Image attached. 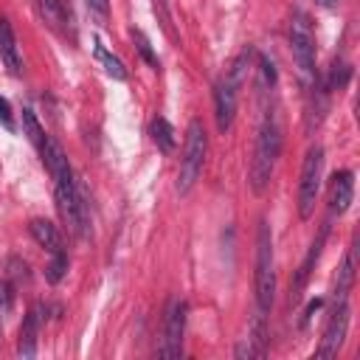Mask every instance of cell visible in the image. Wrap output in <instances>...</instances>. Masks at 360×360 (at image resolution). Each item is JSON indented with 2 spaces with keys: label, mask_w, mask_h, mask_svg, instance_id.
Wrapping results in <instances>:
<instances>
[{
  "label": "cell",
  "mask_w": 360,
  "mask_h": 360,
  "mask_svg": "<svg viewBox=\"0 0 360 360\" xmlns=\"http://www.w3.org/2000/svg\"><path fill=\"white\" fill-rule=\"evenodd\" d=\"M22 129H25V135H28V141L39 149L42 146V141H45V129L39 127V121H37V115H34V110H22Z\"/></svg>",
  "instance_id": "ffe728a7"
},
{
  "label": "cell",
  "mask_w": 360,
  "mask_h": 360,
  "mask_svg": "<svg viewBox=\"0 0 360 360\" xmlns=\"http://www.w3.org/2000/svg\"><path fill=\"white\" fill-rule=\"evenodd\" d=\"M152 141L158 143V149L160 152H172L174 149V143H177V138H174V127L166 121V118H155L152 121Z\"/></svg>",
  "instance_id": "e0dca14e"
},
{
  "label": "cell",
  "mask_w": 360,
  "mask_h": 360,
  "mask_svg": "<svg viewBox=\"0 0 360 360\" xmlns=\"http://www.w3.org/2000/svg\"><path fill=\"white\" fill-rule=\"evenodd\" d=\"M205 152H208V138H205L202 124L194 118V121H188V129H186V146H183L180 172H177V191L180 194H188L191 186L197 183V177L202 174Z\"/></svg>",
  "instance_id": "3957f363"
},
{
  "label": "cell",
  "mask_w": 360,
  "mask_h": 360,
  "mask_svg": "<svg viewBox=\"0 0 360 360\" xmlns=\"http://www.w3.org/2000/svg\"><path fill=\"white\" fill-rule=\"evenodd\" d=\"M278 152H281V129H278L276 118L267 115L264 124H262V129H259V135H256L250 174H248V183H250V191L253 194H264V188L270 186V177H273Z\"/></svg>",
  "instance_id": "6da1fadb"
},
{
  "label": "cell",
  "mask_w": 360,
  "mask_h": 360,
  "mask_svg": "<svg viewBox=\"0 0 360 360\" xmlns=\"http://www.w3.org/2000/svg\"><path fill=\"white\" fill-rule=\"evenodd\" d=\"M0 124L6 127V129H14V118H11V104L0 96Z\"/></svg>",
  "instance_id": "484cf974"
},
{
  "label": "cell",
  "mask_w": 360,
  "mask_h": 360,
  "mask_svg": "<svg viewBox=\"0 0 360 360\" xmlns=\"http://www.w3.org/2000/svg\"><path fill=\"white\" fill-rule=\"evenodd\" d=\"M236 93H239V87L231 84L225 76L214 87V110H217L214 115H217L219 132H228L231 124H233V115H236Z\"/></svg>",
  "instance_id": "30bf717a"
},
{
  "label": "cell",
  "mask_w": 360,
  "mask_h": 360,
  "mask_svg": "<svg viewBox=\"0 0 360 360\" xmlns=\"http://www.w3.org/2000/svg\"><path fill=\"white\" fill-rule=\"evenodd\" d=\"M53 259H51V264L45 267V278H48V284H59L62 278H65V273H68V256H65V250H59V253H51Z\"/></svg>",
  "instance_id": "44dd1931"
},
{
  "label": "cell",
  "mask_w": 360,
  "mask_h": 360,
  "mask_svg": "<svg viewBox=\"0 0 360 360\" xmlns=\"http://www.w3.org/2000/svg\"><path fill=\"white\" fill-rule=\"evenodd\" d=\"M321 307H323V298H315V301H309V304H307V312H304V318H301V326H307V323H309V318H312V315H315Z\"/></svg>",
  "instance_id": "83f0119b"
},
{
  "label": "cell",
  "mask_w": 360,
  "mask_h": 360,
  "mask_svg": "<svg viewBox=\"0 0 360 360\" xmlns=\"http://www.w3.org/2000/svg\"><path fill=\"white\" fill-rule=\"evenodd\" d=\"M354 200V174L352 172H335L332 174V183H329V208L332 214H346L349 205Z\"/></svg>",
  "instance_id": "8fae6325"
},
{
  "label": "cell",
  "mask_w": 360,
  "mask_h": 360,
  "mask_svg": "<svg viewBox=\"0 0 360 360\" xmlns=\"http://www.w3.org/2000/svg\"><path fill=\"white\" fill-rule=\"evenodd\" d=\"M8 276H14V278H28V264L20 262L17 256H11V259H8Z\"/></svg>",
  "instance_id": "d4e9b609"
},
{
  "label": "cell",
  "mask_w": 360,
  "mask_h": 360,
  "mask_svg": "<svg viewBox=\"0 0 360 360\" xmlns=\"http://www.w3.org/2000/svg\"><path fill=\"white\" fill-rule=\"evenodd\" d=\"M259 68H262V76L267 84H276V70H273V62L267 56H259Z\"/></svg>",
  "instance_id": "4316f807"
},
{
  "label": "cell",
  "mask_w": 360,
  "mask_h": 360,
  "mask_svg": "<svg viewBox=\"0 0 360 360\" xmlns=\"http://www.w3.org/2000/svg\"><path fill=\"white\" fill-rule=\"evenodd\" d=\"M56 205H59V214L62 219L68 222V228L76 233V236H87V202L82 200L76 183L70 186H56Z\"/></svg>",
  "instance_id": "8992f818"
},
{
  "label": "cell",
  "mask_w": 360,
  "mask_h": 360,
  "mask_svg": "<svg viewBox=\"0 0 360 360\" xmlns=\"http://www.w3.org/2000/svg\"><path fill=\"white\" fill-rule=\"evenodd\" d=\"M321 172H323V149L315 143L304 155L301 180H298V217L301 219H309L315 211V200L321 191Z\"/></svg>",
  "instance_id": "5b68a950"
},
{
  "label": "cell",
  "mask_w": 360,
  "mask_h": 360,
  "mask_svg": "<svg viewBox=\"0 0 360 360\" xmlns=\"http://www.w3.org/2000/svg\"><path fill=\"white\" fill-rule=\"evenodd\" d=\"M28 231H31L34 242H37L39 248H45L48 253H59V250H62V236H59V231H56V225H53V222H48V219H42V217H37V219H31Z\"/></svg>",
  "instance_id": "9a60e30c"
},
{
  "label": "cell",
  "mask_w": 360,
  "mask_h": 360,
  "mask_svg": "<svg viewBox=\"0 0 360 360\" xmlns=\"http://www.w3.org/2000/svg\"><path fill=\"white\" fill-rule=\"evenodd\" d=\"M96 56H98V62L104 65L107 76H112V79H118V82H124V79H127V68H124V62H121L115 53H110L101 42H96Z\"/></svg>",
  "instance_id": "ac0fdd59"
},
{
  "label": "cell",
  "mask_w": 360,
  "mask_h": 360,
  "mask_svg": "<svg viewBox=\"0 0 360 360\" xmlns=\"http://www.w3.org/2000/svg\"><path fill=\"white\" fill-rule=\"evenodd\" d=\"M39 6V14L45 17V22L51 28H59V31H68L73 17H70V8L62 3V0H37Z\"/></svg>",
  "instance_id": "2e32d148"
},
{
  "label": "cell",
  "mask_w": 360,
  "mask_h": 360,
  "mask_svg": "<svg viewBox=\"0 0 360 360\" xmlns=\"http://www.w3.org/2000/svg\"><path fill=\"white\" fill-rule=\"evenodd\" d=\"M11 304H14V287L6 278H0V315L11 312Z\"/></svg>",
  "instance_id": "cb8c5ba5"
},
{
  "label": "cell",
  "mask_w": 360,
  "mask_h": 360,
  "mask_svg": "<svg viewBox=\"0 0 360 360\" xmlns=\"http://www.w3.org/2000/svg\"><path fill=\"white\" fill-rule=\"evenodd\" d=\"M87 8L96 11V14H101V17H107V11H110V0H87Z\"/></svg>",
  "instance_id": "f1b7e54d"
},
{
  "label": "cell",
  "mask_w": 360,
  "mask_h": 360,
  "mask_svg": "<svg viewBox=\"0 0 360 360\" xmlns=\"http://www.w3.org/2000/svg\"><path fill=\"white\" fill-rule=\"evenodd\" d=\"M315 3L323 6V8H332V6H335V0H315Z\"/></svg>",
  "instance_id": "f546056e"
},
{
  "label": "cell",
  "mask_w": 360,
  "mask_h": 360,
  "mask_svg": "<svg viewBox=\"0 0 360 360\" xmlns=\"http://www.w3.org/2000/svg\"><path fill=\"white\" fill-rule=\"evenodd\" d=\"M326 236H329V222L321 228V233H318L315 242L309 245V250H307V256H304V262H301V267H298V273H295V278H292V284H290L292 298H298L301 290L307 287V281H309V276H312V270H315V262H318V256H321V248H323Z\"/></svg>",
  "instance_id": "4fadbf2b"
},
{
  "label": "cell",
  "mask_w": 360,
  "mask_h": 360,
  "mask_svg": "<svg viewBox=\"0 0 360 360\" xmlns=\"http://www.w3.org/2000/svg\"><path fill=\"white\" fill-rule=\"evenodd\" d=\"M39 155H42V163L48 166L51 177L56 180V186H70V183H76V180H73V169H70V163H68V155L62 152V146H59L51 135H45V141H42V146H39Z\"/></svg>",
  "instance_id": "9c48e42d"
},
{
  "label": "cell",
  "mask_w": 360,
  "mask_h": 360,
  "mask_svg": "<svg viewBox=\"0 0 360 360\" xmlns=\"http://www.w3.org/2000/svg\"><path fill=\"white\" fill-rule=\"evenodd\" d=\"M39 326H42V304H34L28 309V315L22 318V326H20V340H17V354L20 357H34L37 354Z\"/></svg>",
  "instance_id": "7c38bea8"
},
{
  "label": "cell",
  "mask_w": 360,
  "mask_h": 360,
  "mask_svg": "<svg viewBox=\"0 0 360 360\" xmlns=\"http://www.w3.org/2000/svg\"><path fill=\"white\" fill-rule=\"evenodd\" d=\"M0 59L11 76H22V59H20L17 37H14V28L6 17H0Z\"/></svg>",
  "instance_id": "5bb4252c"
},
{
  "label": "cell",
  "mask_w": 360,
  "mask_h": 360,
  "mask_svg": "<svg viewBox=\"0 0 360 360\" xmlns=\"http://www.w3.org/2000/svg\"><path fill=\"white\" fill-rule=\"evenodd\" d=\"M132 39H135V45H138V53L152 65V68H158V56L152 53V45H149V39L141 34V31H132Z\"/></svg>",
  "instance_id": "603a6c76"
},
{
  "label": "cell",
  "mask_w": 360,
  "mask_h": 360,
  "mask_svg": "<svg viewBox=\"0 0 360 360\" xmlns=\"http://www.w3.org/2000/svg\"><path fill=\"white\" fill-rule=\"evenodd\" d=\"M352 281H354V259H352V253H346V259H343V264H340V270H338V284H335V301H346V295H349V287H352Z\"/></svg>",
  "instance_id": "d6986e66"
},
{
  "label": "cell",
  "mask_w": 360,
  "mask_h": 360,
  "mask_svg": "<svg viewBox=\"0 0 360 360\" xmlns=\"http://www.w3.org/2000/svg\"><path fill=\"white\" fill-rule=\"evenodd\" d=\"M183 332H186V304L172 301L166 312V326H163V343L158 349L160 357H180L183 352Z\"/></svg>",
  "instance_id": "ba28073f"
},
{
  "label": "cell",
  "mask_w": 360,
  "mask_h": 360,
  "mask_svg": "<svg viewBox=\"0 0 360 360\" xmlns=\"http://www.w3.org/2000/svg\"><path fill=\"white\" fill-rule=\"evenodd\" d=\"M276 298V267H273V233L267 219L259 222L256 233V307L259 312H270Z\"/></svg>",
  "instance_id": "7a4b0ae2"
},
{
  "label": "cell",
  "mask_w": 360,
  "mask_h": 360,
  "mask_svg": "<svg viewBox=\"0 0 360 360\" xmlns=\"http://www.w3.org/2000/svg\"><path fill=\"white\" fill-rule=\"evenodd\" d=\"M346 329H349V301H335V309L326 321V329H323V340H321V349L315 352L318 360H329L340 352L343 346V338H346Z\"/></svg>",
  "instance_id": "52a82bcc"
},
{
  "label": "cell",
  "mask_w": 360,
  "mask_h": 360,
  "mask_svg": "<svg viewBox=\"0 0 360 360\" xmlns=\"http://www.w3.org/2000/svg\"><path fill=\"white\" fill-rule=\"evenodd\" d=\"M349 76H352V68L343 65V62H340V65L335 62V65H332V73H329V79H326L323 87H326V90H340V87H346Z\"/></svg>",
  "instance_id": "7402d4cb"
},
{
  "label": "cell",
  "mask_w": 360,
  "mask_h": 360,
  "mask_svg": "<svg viewBox=\"0 0 360 360\" xmlns=\"http://www.w3.org/2000/svg\"><path fill=\"white\" fill-rule=\"evenodd\" d=\"M290 45H292V56H295L301 79L312 84L315 82V37H312L309 17L301 8H295L290 20Z\"/></svg>",
  "instance_id": "277c9868"
}]
</instances>
